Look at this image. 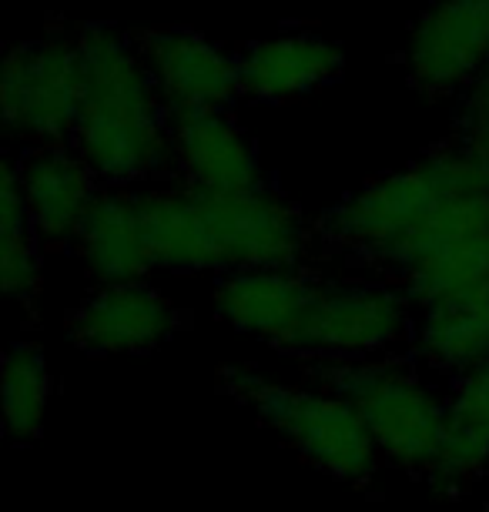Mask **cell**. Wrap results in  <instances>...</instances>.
<instances>
[{
    "label": "cell",
    "instance_id": "6",
    "mask_svg": "<svg viewBox=\"0 0 489 512\" xmlns=\"http://www.w3.org/2000/svg\"><path fill=\"white\" fill-rule=\"evenodd\" d=\"M412 322L416 308L389 278L369 272L349 278L319 275L292 355L322 362L386 359L412 342Z\"/></svg>",
    "mask_w": 489,
    "mask_h": 512
},
{
    "label": "cell",
    "instance_id": "14",
    "mask_svg": "<svg viewBox=\"0 0 489 512\" xmlns=\"http://www.w3.org/2000/svg\"><path fill=\"white\" fill-rule=\"evenodd\" d=\"M242 94L262 104H289L319 91L342 71L339 44L312 31H289L252 41L238 51Z\"/></svg>",
    "mask_w": 489,
    "mask_h": 512
},
{
    "label": "cell",
    "instance_id": "5",
    "mask_svg": "<svg viewBox=\"0 0 489 512\" xmlns=\"http://www.w3.org/2000/svg\"><path fill=\"white\" fill-rule=\"evenodd\" d=\"M319 382L352 402L362 415L382 459L412 472L433 476L446 432V399L423 382L409 362L386 359H345L319 362Z\"/></svg>",
    "mask_w": 489,
    "mask_h": 512
},
{
    "label": "cell",
    "instance_id": "16",
    "mask_svg": "<svg viewBox=\"0 0 489 512\" xmlns=\"http://www.w3.org/2000/svg\"><path fill=\"white\" fill-rule=\"evenodd\" d=\"M416 312L489 298V228H473L429 251L396 282Z\"/></svg>",
    "mask_w": 489,
    "mask_h": 512
},
{
    "label": "cell",
    "instance_id": "17",
    "mask_svg": "<svg viewBox=\"0 0 489 512\" xmlns=\"http://www.w3.org/2000/svg\"><path fill=\"white\" fill-rule=\"evenodd\" d=\"M489 466V362L453 379L446 395V432L436 472L439 489H463Z\"/></svg>",
    "mask_w": 489,
    "mask_h": 512
},
{
    "label": "cell",
    "instance_id": "15",
    "mask_svg": "<svg viewBox=\"0 0 489 512\" xmlns=\"http://www.w3.org/2000/svg\"><path fill=\"white\" fill-rule=\"evenodd\" d=\"M74 255L81 258L84 272L94 278L98 288L148 282L155 262H151L145 231H141L134 191L101 188L98 201L78 231Z\"/></svg>",
    "mask_w": 489,
    "mask_h": 512
},
{
    "label": "cell",
    "instance_id": "21",
    "mask_svg": "<svg viewBox=\"0 0 489 512\" xmlns=\"http://www.w3.org/2000/svg\"><path fill=\"white\" fill-rule=\"evenodd\" d=\"M459 131L456 141L479 154L483 161H489V64L479 74V81L459 98Z\"/></svg>",
    "mask_w": 489,
    "mask_h": 512
},
{
    "label": "cell",
    "instance_id": "13",
    "mask_svg": "<svg viewBox=\"0 0 489 512\" xmlns=\"http://www.w3.org/2000/svg\"><path fill=\"white\" fill-rule=\"evenodd\" d=\"M171 181L195 191H245L265 185L252 138L225 108L171 114Z\"/></svg>",
    "mask_w": 489,
    "mask_h": 512
},
{
    "label": "cell",
    "instance_id": "12",
    "mask_svg": "<svg viewBox=\"0 0 489 512\" xmlns=\"http://www.w3.org/2000/svg\"><path fill=\"white\" fill-rule=\"evenodd\" d=\"M181 312L148 282L104 285L67 318L71 342L88 355H148L178 332Z\"/></svg>",
    "mask_w": 489,
    "mask_h": 512
},
{
    "label": "cell",
    "instance_id": "9",
    "mask_svg": "<svg viewBox=\"0 0 489 512\" xmlns=\"http://www.w3.org/2000/svg\"><path fill=\"white\" fill-rule=\"evenodd\" d=\"M171 114L225 108L242 98L238 51L188 27H148L131 34Z\"/></svg>",
    "mask_w": 489,
    "mask_h": 512
},
{
    "label": "cell",
    "instance_id": "1",
    "mask_svg": "<svg viewBox=\"0 0 489 512\" xmlns=\"http://www.w3.org/2000/svg\"><path fill=\"white\" fill-rule=\"evenodd\" d=\"M151 262L161 272H245V268H302L309 262L319 225L275 191H195L178 181L134 191Z\"/></svg>",
    "mask_w": 489,
    "mask_h": 512
},
{
    "label": "cell",
    "instance_id": "18",
    "mask_svg": "<svg viewBox=\"0 0 489 512\" xmlns=\"http://www.w3.org/2000/svg\"><path fill=\"white\" fill-rule=\"evenodd\" d=\"M409 349L419 362L453 379L489 362V298L416 312Z\"/></svg>",
    "mask_w": 489,
    "mask_h": 512
},
{
    "label": "cell",
    "instance_id": "7",
    "mask_svg": "<svg viewBox=\"0 0 489 512\" xmlns=\"http://www.w3.org/2000/svg\"><path fill=\"white\" fill-rule=\"evenodd\" d=\"M81 111L78 34L47 31L37 41L7 47L0 64V118L11 138L71 144Z\"/></svg>",
    "mask_w": 489,
    "mask_h": 512
},
{
    "label": "cell",
    "instance_id": "4",
    "mask_svg": "<svg viewBox=\"0 0 489 512\" xmlns=\"http://www.w3.org/2000/svg\"><path fill=\"white\" fill-rule=\"evenodd\" d=\"M222 379L238 402L258 415L289 449L315 469L349 486H366L382 466L362 415L329 385H285L252 372V365H225Z\"/></svg>",
    "mask_w": 489,
    "mask_h": 512
},
{
    "label": "cell",
    "instance_id": "8",
    "mask_svg": "<svg viewBox=\"0 0 489 512\" xmlns=\"http://www.w3.org/2000/svg\"><path fill=\"white\" fill-rule=\"evenodd\" d=\"M489 64V0H433L412 24L402 67L423 98H463Z\"/></svg>",
    "mask_w": 489,
    "mask_h": 512
},
{
    "label": "cell",
    "instance_id": "10",
    "mask_svg": "<svg viewBox=\"0 0 489 512\" xmlns=\"http://www.w3.org/2000/svg\"><path fill=\"white\" fill-rule=\"evenodd\" d=\"M14 161L27 218L44 251L74 248L84 218L104 188L98 175L74 151V144H34Z\"/></svg>",
    "mask_w": 489,
    "mask_h": 512
},
{
    "label": "cell",
    "instance_id": "20",
    "mask_svg": "<svg viewBox=\"0 0 489 512\" xmlns=\"http://www.w3.org/2000/svg\"><path fill=\"white\" fill-rule=\"evenodd\" d=\"M0 405H4V432L11 442H34L41 436L47 405H51V372L41 345L14 342L4 352L0 369Z\"/></svg>",
    "mask_w": 489,
    "mask_h": 512
},
{
    "label": "cell",
    "instance_id": "3",
    "mask_svg": "<svg viewBox=\"0 0 489 512\" xmlns=\"http://www.w3.org/2000/svg\"><path fill=\"white\" fill-rule=\"evenodd\" d=\"M489 191V161L456 138L426 151L419 161L345 195L319 221L322 248L369 275L389 278L409 241L439 211Z\"/></svg>",
    "mask_w": 489,
    "mask_h": 512
},
{
    "label": "cell",
    "instance_id": "22",
    "mask_svg": "<svg viewBox=\"0 0 489 512\" xmlns=\"http://www.w3.org/2000/svg\"><path fill=\"white\" fill-rule=\"evenodd\" d=\"M486 512H489V509H486Z\"/></svg>",
    "mask_w": 489,
    "mask_h": 512
},
{
    "label": "cell",
    "instance_id": "2",
    "mask_svg": "<svg viewBox=\"0 0 489 512\" xmlns=\"http://www.w3.org/2000/svg\"><path fill=\"white\" fill-rule=\"evenodd\" d=\"M81 111L74 151L104 188H148L171 178V111L131 34L111 24L78 27Z\"/></svg>",
    "mask_w": 489,
    "mask_h": 512
},
{
    "label": "cell",
    "instance_id": "11",
    "mask_svg": "<svg viewBox=\"0 0 489 512\" xmlns=\"http://www.w3.org/2000/svg\"><path fill=\"white\" fill-rule=\"evenodd\" d=\"M319 275L302 268H245L218 275L215 315L235 332L262 338L278 352H292L309 315Z\"/></svg>",
    "mask_w": 489,
    "mask_h": 512
},
{
    "label": "cell",
    "instance_id": "19",
    "mask_svg": "<svg viewBox=\"0 0 489 512\" xmlns=\"http://www.w3.org/2000/svg\"><path fill=\"white\" fill-rule=\"evenodd\" d=\"M0 288L24 312H34L44 288V245L27 218L14 154L0 168Z\"/></svg>",
    "mask_w": 489,
    "mask_h": 512
}]
</instances>
